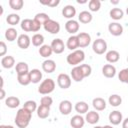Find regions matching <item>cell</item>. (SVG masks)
<instances>
[{
	"instance_id": "cell-8",
	"label": "cell",
	"mask_w": 128,
	"mask_h": 128,
	"mask_svg": "<svg viewBox=\"0 0 128 128\" xmlns=\"http://www.w3.org/2000/svg\"><path fill=\"white\" fill-rule=\"evenodd\" d=\"M77 37H78V42H79V47L80 48L87 47L91 42V36L88 33L81 32V33L77 34Z\"/></svg>"
},
{
	"instance_id": "cell-23",
	"label": "cell",
	"mask_w": 128,
	"mask_h": 128,
	"mask_svg": "<svg viewBox=\"0 0 128 128\" xmlns=\"http://www.w3.org/2000/svg\"><path fill=\"white\" fill-rule=\"evenodd\" d=\"M105 58L109 63H116L120 58V54L116 50H110L106 53Z\"/></svg>"
},
{
	"instance_id": "cell-4",
	"label": "cell",
	"mask_w": 128,
	"mask_h": 128,
	"mask_svg": "<svg viewBox=\"0 0 128 128\" xmlns=\"http://www.w3.org/2000/svg\"><path fill=\"white\" fill-rule=\"evenodd\" d=\"M92 49H93V51H94L96 54L102 55V54H104V53L106 52V50H107V43H106L105 40H103V39H101V38H98V39H96V40L93 42V44H92Z\"/></svg>"
},
{
	"instance_id": "cell-32",
	"label": "cell",
	"mask_w": 128,
	"mask_h": 128,
	"mask_svg": "<svg viewBox=\"0 0 128 128\" xmlns=\"http://www.w3.org/2000/svg\"><path fill=\"white\" fill-rule=\"evenodd\" d=\"M17 80H18V83L23 85V86H27L31 83V79H30V74L29 72L28 73H24V74H20V75H17Z\"/></svg>"
},
{
	"instance_id": "cell-15",
	"label": "cell",
	"mask_w": 128,
	"mask_h": 128,
	"mask_svg": "<svg viewBox=\"0 0 128 128\" xmlns=\"http://www.w3.org/2000/svg\"><path fill=\"white\" fill-rule=\"evenodd\" d=\"M102 74L106 78H113L116 74V68L112 64H106L102 67Z\"/></svg>"
},
{
	"instance_id": "cell-44",
	"label": "cell",
	"mask_w": 128,
	"mask_h": 128,
	"mask_svg": "<svg viewBox=\"0 0 128 128\" xmlns=\"http://www.w3.org/2000/svg\"><path fill=\"white\" fill-rule=\"evenodd\" d=\"M40 103H41L40 105H44V106L50 107L52 105V103H53V99L50 96H43L41 98V100H40Z\"/></svg>"
},
{
	"instance_id": "cell-1",
	"label": "cell",
	"mask_w": 128,
	"mask_h": 128,
	"mask_svg": "<svg viewBox=\"0 0 128 128\" xmlns=\"http://www.w3.org/2000/svg\"><path fill=\"white\" fill-rule=\"evenodd\" d=\"M31 118H32V113L24 108H21L16 113L15 124L18 128H26L29 125Z\"/></svg>"
},
{
	"instance_id": "cell-38",
	"label": "cell",
	"mask_w": 128,
	"mask_h": 128,
	"mask_svg": "<svg viewBox=\"0 0 128 128\" xmlns=\"http://www.w3.org/2000/svg\"><path fill=\"white\" fill-rule=\"evenodd\" d=\"M23 108H24V109H26L27 111H29V112L33 113L34 111H36V110H37V108H38V107H37V104H36V102H35V101L28 100V101H26V102L24 103Z\"/></svg>"
},
{
	"instance_id": "cell-53",
	"label": "cell",
	"mask_w": 128,
	"mask_h": 128,
	"mask_svg": "<svg viewBox=\"0 0 128 128\" xmlns=\"http://www.w3.org/2000/svg\"><path fill=\"white\" fill-rule=\"evenodd\" d=\"M77 2H78V3H86V1H80V0H78Z\"/></svg>"
},
{
	"instance_id": "cell-31",
	"label": "cell",
	"mask_w": 128,
	"mask_h": 128,
	"mask_svg": "<svg viewBox=\"0 0 128 128\" xmlns=\"http://www.w3.org/2000/svg\"><path fill=\"white\" fill-rule=\"evenodd\" d=\"M109 15L114 20H120V19H122L123 15H124V12L121 8H112L109 12Z\"/></svg>"
},
{
	"instance_id": "cell-55",
	"label": "cell",
	"mask_w": 128,
	"mask_h": 128,
	"mask_svg": "<svg viewBox=\"0 0 128 128\" xmlns=\"http://www.w3.org/2000/svg\"><path fill=\"white\" fill-rule=\"evenodd\" d=\"M126 13H127V15H128V6H127V8H126Z\"/></svg>"
},
{
	"instance_id": "cell-6",
	"label": "cell",
	"mask_w": 128,
	"mask_h": 128,
	"mask_svg": "<svg viewBox=\"0 0 128 128\" xmlns=\"http://www.w3.org/2000/svg\"><path fill=\"white\" fill-rule=\"evenodd\" d=\"M43 27H44L45 31H47V32H49V33H51V34H57V33H59V31H60V24H59L57 21L52 20V19L48 20V21L43 25Z\"/></svg>"
},
{
	"instance_id": "cell-3",
	"label": "cell",
	"mask_w": 128,
	"mask_h": 128,
	"mask_svg": "<svg viewBox=\"0 0 128 128\" xmlns=\"http://www.w3.org/2000/svg\"><path fill=\"white\" fill-rule=\"evenodd\" d=\"M55 89V82L53 79L51 78H47L45 80H43L40 84V86L38 87V92L42 95H47L51 92H53Z\"/></svg>"
},
{
	"instance_id": "cell-10",
	"label": "cell",
	"mask_w": 128,
	"mask_h": 128,
	"mask_svg": "<svg viewBox=\"0 0 128 128\" xmlns=\"http://www.w3.org/2000/svg\"><path fill=\"white\" fill-rule=\"evenodd\" d=\"M108 30L113 36H120L123 33V27L118 22H112L108 25Z\"/></svg>"
},
{
	"instance_id": "cell-18",
	"label": "cell",
	"mask_w": 128,
	"mask_h": 128,
	"mask_svg": "<svg viewBox=\"0 0 128 128\" xmlns=\"http://www.w3.org/2000/svg\"><path fill=\"white\" fill-rule=\"evenodd\" d=\"M66 47L72 51H75V50H77V48H79V42H78L77 35H72L68 38V40L66 42Z\"/></svg>"
},
{
	"instance_id": "cell-34",
	"label": "cell",
	"mask_w": 128,
	"mask_h": 128,
	"mask_svg": "<svg viewBox=\"0 0 128 128\" xmlns=\"http://www.w3.org/2000/svg\"><path fill=\"white\" fill-rule=\"evenodd\" d=\"M31 42H32V44H33L34 46H36V47L40 46V47H41L42 45H44V44H43V43H44V36H43L42 34L36 33V34H34V35L32 36Z\"/></svg>"
},
{
	"instance_id": "cell-48",
	"label": "cell",
	"mask_w": 128,
	"mask_h": 128,
	"mask_svg": "<svg viewBox=\"0 0 128 128\" xmlns=\"http://www.w3.org/2000/svg\"><path fill=\"white\" fill-rule=\"evenodd\" d=\"M122 128H128V117L122 121Z\"/></svg>"
},
{
	"instance_id": "cell-12",
	"label": "cell",
	"mask_w": 128,
	"mask_h": 128,
	"mask_svg": "<svg viewBox=\"0 0 128 128\" xmlns=\"http://www.w3.org/2000/svg\"><path fill=\"white\" fill-rule=\"evenodd\" d=\"M65 29L68 33L70 34H75L78 32L79 30V23L76 21V20H68L66 23H65Z\"/></svg>"
},
{
	"instance_id": "cell-11",
	"label": "cell",
	"mask_w": 128,
	"mask_h": 128,
	"mask_svg": "<svg viewBox=\"0 0 128 128\" xmlns=\"http://www.w3.org/2000/svg\"><path fill=\"white\" fill-rule=\"evenodd\" d=\"M30 43H31V39L27 34H21L17 38V44L21 49H27L30 46Z\"/></svg>"
},
{
	"instance_id": "cell-39",
	"label": "cell",
	"mask_w": 128,
	"mask_h": 128,
	"mask_svg": "<svg viewBox=\"0 0 128 128\" xmlns=\"http://www.w3.org/2000/svg\"><path fill=\"white\" fill-rule=\"evenodd\" d=\"M34 19H35L36 21H38L41 25H44V24H45L48 20H50L51 18H50L46 13H37V14L35 15Z\"/></svg>"
},
{
	"instance_id": "cell-41",
	"label": "cell",
	"mask_w": 128,
	"mask_h": 128,
	"mask_svg": "<svg viewBox=\"0 0 128 128\" xmlns=\"http://www.w3.org/2000/svg\"><path fill=\"white\" fill-rule=\"evenodd\" d=\"M24 5L23 0H9V6L13 10H21Z\"/></svg>"
},
{
	"instance_id": "cell-25",
	"label": "cell",
	"mask_w": 128,
	"mask_h": 128,
	"mask_svg": "<svg viewBox=\"0 0 128 128\" xmlns=\"http://www.w3.org/2000/svg\"><path fill=\"white\" fill-rule=\"evenodd\" d=\"M36 111H37V116L41 119H46L50 115V107H48V106L40 105Z\"/></svg>"
},
{
	"instance_id": "cell-43",
	"label": "cell",
	"mask_w": 128,
	"mask_h": 128,
	"mask_svg": "<svg viewBox=\"0 0 128 128\" xmlns=\"http://www.w3.org/2000/svg\"><path fill=\"white\" fill-rule=\"evenodd\" d=\"M80 68H81V70H82V72H83L85 78L91 75L92 68H91L90 65H88V64H81V65H80Z\"/></svg>"
},
{
	"instance_id": "cell-49",
	"label": "cell",
	"mask_w": 128,
	"mask_h": 128,
	"mask_svg": "<svg viewBox=\"0 0 128 128\" xmlns=\"http://www.w3.org/2000/svg\"><path fill=\"white\" fill-rule=\"evenodd\" d=\"M0 90H1V95H0V99L2 100V99H4V98H5V91H4V89H3V88H1Z\"/></svg>"
},
{
	"instance_id": "cell-50",
	"label": "cell",
	"mask_w": 128,
	"mask_h": 128,
	"mask_svg": "<svg viewBox=\"0 0 128 128\" xmlns=\"http://www.w3.org/2000/svg\"><path fill=\"white\" fill-rule=\"evenodd\" d=\"M0 128H14V127L11 125H1Z\"/></svg>"
},
{
	"instance_id": "cell-47",
	"label": "cell",
	"mask_w": 128,
	"mask_h": 128,
	"mask_svg": "<svg viewBox=\"0 0 128 128\" xmlns=\"http://www.w3.org/2000/svg\"><path fill=\"white\" fill-rule=\"evenodd\" d=\"M7 52V46L4 41L0 42V56H4Z\"/></svg>"
},
{
	"instance_id": "cell-35",
	"label": "cell",
	"mask_w": 128,
	"mask_h": 128,
	"mask_svg": "<svg viewBox=\"0 0 128 128\" xmlns=\"http://www.w3.org/2000/svg\"><path fill=\"white\" fill-rule=\"evenodd\" d=\"M108 102L111 106L113 107H118L121 103H122V98L121 96H119L118 94H112L111 96H109Z\"/></svg>"
},
{
	"instance_id": "cell-54",
	"label": "cell",
	"mask_w": 128,
	"mask_h": 128,
	"mask_svg": "<svg viewBox=\"0 0 128 128\" xmlns=\"http://www.w3.org/2000/svg\"><path fill=\"white\" fill-rule=\"evenodd\" d=\"M93 128H103V127H101V126H95V127H93Z\"/></svg>"
},
{
	"instance_id": "cell-22",
	"label": "cell",
	"mask_w": 128,
	"mask_h": 128,
	"mask_svg": "<svg viewBox=\"0 0 128 128\" xmlns=\"http://www.w3.org/2000/svg\"><path fill=\"white\" fill-rule=\"evenodd\" d=\"M15 64V59L13 56H4L2 59H1V65L3 68L5 69H11Z\"/></svg>"
},
{
	"instance_id": "cell-29",
	"label": "cell",
	"mask_w": 128,
	"mask_h": 128,
	"mask_svg": "<svg viewBox=\"0 0 128 128\" xmlns=\"http://www.w3.org/2000/svg\"><path fill=\"white\" fill-rule=\"evenodd\" d=\"M52 53H53V50H52V48H51L50 45L44 44V45H42V46L39 48V54H40L41 57L48 58L49 56H51Z\"/></svg>"
},
{
	"instance_id": "cell-19",
	"label": "cell",
	"mask_w": 128,
	"mask_h": 128,
	"mask_svg": "<svg viewBox=\"0 0 128 128\" xmlns=\"http://www.w3.org/2000/svg\"><path fill=\"white\" fill-rule=\"evenodd\" d=\"M62 15L65 18H68V19L71 20L76 15V8L74 6H72V5H66L62 9Z\"/></svg>"
},
{
	"instance_id": "cell-7",
	"label": "cell",
	"mask_w": 128,
	"mask_h": 128,
	"mask_svg": "<svg viewBox=\"0 0 128 128\" xmlns=\"http://www.w3.org/2000/svg\"><path fill=\"white\" fill-rule=\"evenodd\" d=\"M50 46L53 50V53H55V54H61L65 49V44L60 38H56V39L52 40Z\"/></svg>"
},
{
	"instance_id": "cell-21",
	"label": "cell",
	"mask_w": 128,
	"mask_h": 128,
	"mask_svg": "<svg viewBox=\"0 0 128 128\" xmlns=\"http://www.w3.org/2000/svg\"><path fill=\"white\" fill-rule=\"evenodd\" d=\"M92 105L97 111H103L106 108V101L101 97H96L93 99Z\"/></svg>"
},
{
	"instance_id": "cell-36",
	"label": "cell",
	"mask_w": 128,
	"mask_h": 128,
	"mask_svg": "<svg viewBox=\"0 0 128 128\" xmlns=\"http://www.w3.org/2000/svg\"><path fill=\"white\" fill-rule=\"evenodd\" d=\"M6 21L8 24H10L11 26H15L17 25L19 22H20V16L18 14H15V13H12V14H9L6 18Z\"/></svg>"
},
{
	"instance_id": "cell-13",
	"label": "cell",
	"mask_w": 128,
	"mask_h": 128,
	"mask_svg": "<svg viewBox=\"0 0 128 128\" xmlns=\"http://www.w3.org/2000/svg\"><path fill=\"white\" fill-rule=\"evenodd\" d=\"M59 111L63 115H69L72 111V103L69 100H63L59 104Z\"/></svg>"
},
{
	"instance_id": "cell-56",
	"label": "cell",
	"mask_w": 128,
	"mask_h": 128,
	"mask_svg": "<svg viewBox=\"0 0 128 128\" xmlns=\"http://www.w3.org/2000/svg\"><path fill=\"white\" fill-rule=\"evenodd\" d=\"M127 62H128V57H127Z\"/></svg>"
},
{
	"instance_id": "cell-52",
	"label": "cell",
	"mask_w": 128,
	"mask_h": 128,
	"mask_svg": "<svg viewBox=\"0 0 128 128\" xmlns=\"http://www.w3.org/2000/svg\"><path fill=\"white\" fill-rule=\"evenodd\" d=\"M103 128H113V127H112L111 125H105V126H104Z\"/></svg>"
},
{
	"instance_id": "cell-51",
	"label": "cell",
	"mask_w": 128,
	"mask_h": 128,
	"mask_svg": "<svg viewBox=\"0 0 128 128\" xmlns=\"http://www.w3.org/2000/svg\"><path fill=\"white\" fill-rule=\"evenodd\" d=\"M110 2H111V4H118L119 3V1H114V0H111Z\"/></svg>"
},
{
	"instance_id": "cell-33",
	"label": "cell",
	"mask_w": 128,
	"mask_h": 128,
	"mask_svg": "<svg viewBox=\"0 0 128 128\" xmlns=\"http://www.w3.org/2000/svg\"><path fill=\"white\" fill-rule=\"evenodd\" d=\"M15 69H16L17 75H20V74H24V73H28L29 72V66L25 62H18L16 64V68Z\"/></svg>"
},
{
	"instance_id": "cell-16",
	"label": "cell",
	"mask_w": 128,
	"mask_h": 128,
	"mask_svg": "<svg viewBox=\"0 0 128 128\" xmlns=\"http://www.w3.org/2000/svg\"><path fill=\"white\" fill-rule=\"evenodd\" d=\"M42 69L46 73H53L56 70V63L54 60L47 59L42 63Z\"/></svg>"
},
{
	"instance_id": "cell-9",
	"label": "cell",
	"mask_w": 128,
	"mask_h": 128,
	"mask_svg": "<svg viewBox=\"0 0 128 128\" xmlns=\"http://www.w3.org/2000/svg\"><path fill=\"white\" fill-rule=\"evenodd\" d=\"M109 121L112 125H119L123 121V116L122 113L118 110H114L109 114Z\"/></svg>"
},
{
	"instance_id": "cell-5",
	"label": "cell",
	"mask_w": 128,
	"mask_h": 128,
	"mask_svg": "<svg viewBox=\"0 0 128 128\" xmlns=\"http://www.w3.org/2000/svg\"><path fill=\"white\" fill-rule=\"evenodd\" d=\"M57 83L61 89H68L71 86V78L68 74L61 73L57 77Z\"/></svg>"
},
{
	"instance_id": "cell-27",
	"label": "cell",
	"mask_w": 128,
	"mask_h": 128,
	"mask_svg": "<svg viewBox=\"0 0 128 128\" xmlns=\"http://www.w3.org/2000/svg\"><path fill=\"white\" fill-rule=\"evenodd\" d=\"M5 104H6L7 107L13 109V108H16V107H18L20 105V99L18 97H16V96H9V97L6 98Z\"/></svg>"
},
{
	"instance_id": "cell-14",
	"label": "cell",
	"mask_w": 128,
	"mask_h": 128,
	"mask_svg": "<svg viewBox=\"0 0 128 128\" xmlns=\"http://www.w3.org/2000/svg\"><path fill=\"white\" fill-rule=\"evenodd\" d=\"M71 77L76 82H81L85 78V76H84V74H83V72H82V70L80 68V65L75 66L74 68H72V70H71Z\"/></svg>"
},
{
	"instance_id": "cell-24",
	"label": "cell",
	"mask_w": 128,
	"mask_h": 128,
	"mask_svg": "<svg viewBox=\"0 0 128 128\" xmlns=\"http://www.w3.org/2000/svg\"><path fill=\"white\" fill-rule=\"evenodd\" d=\"M29 74H30L31 82L34 84L39 83L40 80L42 79V72L39 69H32L31 71H29Z\"/></svg>"
},
{
	"instance_id": "cell-37",
	"label": "cell",
	"mask_w": 128,
	"mask_h": 128,
	"mask_svg": "<svg viewBox=\"0 0 128 128\" xmlns=\"http://www.w3.org/2000/svg\"><path fill=\"white\" fill-rule=\"evenodd\" d=\"M32 21L33 19H24L21 21V29L25 32H31L32 31Z\"/></svg>"
},
{
	"instance_id": "cell-40",
	"label": "cell",
	"mask_w": 128,
	"mask_h": 128,
	"mask_svg": "<svg viewBox=\"0 0 128 128\" xmlns=\"http://www.w3.org/2000/svg\"><path fill=\"white\" fill-rule=\"evenodd\" d=\"M89 10L92 12H97L101 8V2L99 0H90L88 3Z\"/></svg>"
},
{
	"instance_id": "cell-30",
	"label": "cell",
	"mask_w": 128,
	"mask_h": 128,
	"mask_svg": "<svg viewBox=\"0 0 128 128\" xmlns=\"http://www.w3.org/2000/svg\"><path fill=\"white\" fill-rule=\"evenodd\" d=\"M19 37L18 36V33H17V30L13 27L11 28H8L6 31H5V38L10 41V42H13L14 40H16V38Z\"/></svg>"
},
{
	"instance_id": "cell-45",
	"label": "cell",
	"mask_w": 128,
	"mask_h": 128,
	"mask_svg": "<svg viewBox=\"0 0 128 128\" xmlns=\"http://www.w3.org/2000/svg\"><path fill=\"white\" fill-rule=\"evenodd\" d=\"M59 3H60L59 0H50V1H48V2H41V4L47 5V6H49V7H56L57 5H59Z\"/></svg>"
},
{
	"instance_id": "cell-2",
	"label": "cell",
	"mask_w": 128,
	"mask_h": 128,
	"mask_svg": "<svg viewBox=\"0 0 128 128\" xmlns=\"http://www.w3.org/2000/svg\"><path fill=\"white\" fill-rule=\"evenodd\" d=\"M85 59V53L83 50H75V51H72V53L68 54L66 60H67V63L70 64L71 66H78L81 62H83Z\"/></svg>"
},
{
	"instance_id": "cell-42",
	"label": "cell",
	"mask_w": 128,
	"mask_h": 128,
	"mask_svg": "<svg viewBox=\"0 0 128 128\" xmlns=\"http://www.w3.org/2000/svg\"><path fill=\"white\" fill-rule=\"evenodd\" d=\"M118 78L122 83L128 84V68L122 69L118 74Z\"/></svg>"
},
{
	"instance_id": "cell-26",
	"label": "cell",
	"mask_w": 128,
	"mask_h": 128,
	"mask_svg": "<svg viewBox=\"0 0 128 128\" xmlns=\"http://www.w3.org/2000/svg\"><path fill=\"white\" fill-rule=\"evenodd\" d=\"M78 19H79V21H80L81 23H83V24H88V23H90V22L92 21L93 16H92V14H91L90 12H88V11H82V12L79 13Z\"/></svg>"
},
{
	"instance_id": "cell-28",
	"label": "cell",
	"mask_w": 128,
	"mask_h": 128,
	"mask_svg": "<svg viewBox=\"0 0 128 128\" xmlns=\"http://www.w3.org/2000/svg\"><path fill=\"white\" fill-rule=\"evenodd\" d=\"M75 111L78 113V114H85V113H87L88 112V110H89V106H88V104L86 103V102H84V101H79V102H77L76 104H75Z\"/></svg>"
},
{
	"instance_id": "cell-46",
	"label": "cell",
	"mask_w": 128,
	"mask_h": 128,
	"mask_svg": "<svg viewBox=\"0 0 128 128\" xmlns=\"http://www.w3.org/2000/svg\"><path fill=\"white\" fill-rule=\"evenodd\" d=\"M40 28H41V24L38 21H36L35 19H33V21H32V32H38L40 30Z\"/></svg>"
},
{
	"instance_id": "cell-20",
	"label": "cell",
	"mask_w": 128,
	"mask_h": 128,
	"mask_svg": "<svg viewBox=\"0 0 128 128\" xmlns=\"http://www.w3.org/2000/svg\"><path fill=\"white\" fill-rule=\"evenodd\" d=\"M100 119V116L98 114V112L96 111H89L86 113V116H85V121H87L89 124H96Z\"/></svg>"
},
{
	"instance_id": "cell-17",
	"label": "cell",
	"mask_w": 128,
	"mask_h": 128,
	"mask_svg": "<svg viewBox=\"0 0 128 128\" xmlns=\"http://www.w3.org/2000/svg\"><path fill=\"white\" fill-rule=\"evenodd\" d=\"M85 124V119L81 115H75L70 120V125L72 128H82Z\"/></svg>"
}]
</instances>
